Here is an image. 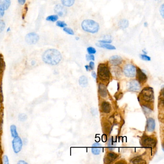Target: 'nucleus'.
I'll return each instance as SVG.
<instances>
[{
  "mask_svg": "<svg viewBox=\"0 0 164 164\" xmlns=\"http://www.w3.org/2000/svg\"><path fill=\"white\" fill-rule=\"evenodd\" d=\"M26 1V0H18V2L21 5H24Z\"/></svg>",
  "mask_w": 164,
  "mask_h": 164,
  "instance_id": "obj_40",
  "label": "nucleus"
},
{
  "mask_svg": "<svg viewBox=\"0 0 164 164\" xmlns=\"http://www.w3.org/2000/svg\"><path fill=\"white\" fill-rule=\"evenodd\" d=\"M140 83L137 80H132L128 82V89L130 91H138L140 90Z\"/></svg>",
  "mask_w": 164,
  "mask_h": 164,
  "instance_id": "obj_11",
  "label": "nucleus"
},
{
  "mask_svg": "<svg viewBox=\"0 0 164 164\" xmlns=\"http://www.w3.org/2000/svg\"><path fill=\"white\" fill-rule=\"evenodd\" d=\"M101 151V144L98 143H95L93 144L92 148H91V152L93 154L95 155H98L100 154Z\"/></svg>",
  "mask_w": 164,
  "mask_h": 164,
  "instance_id": "obj_18",
  "label": "nucleus"
},
{
  "mask_svg": "<svg viewBox=\"0 0 164 164\" xmlns=\"http://www.w3.org/2000/svg\"><path fill=\"white\" fill-rule=\"evenodd\" d=\"M1 143L0 142V153H1Z\"/></svg>",
  "mask_w": 164,
  "mask_h": 164,
  "instance_id": "obj_46",
  "label": "nucleus"
},
{
  "mask_svg": "<svg viewBox=\"0 0 164 164\" xmlns=\"http://www.w3.org/2000/svg\"><path fill=\"white\" fill-rule=\"evenodd\" d=\"M10 4V0H0V9L3 11L7 10Z\"/></svg>",
  "mask_w": 164,
  "mask_h": 164,
  "instance_id": "obj_17",
  "label": "nucleus"
},
{
  "mask_svg": "<svg viewBox=\"0 0 164 164\" xmlns=\"http://www.w3.org/2000/svg\"><path fill=\"white\" fill-rule=\"evenodd\" d=\"M62 55L60 51L54 49L46 50L43 54V61L47 64L56 66L62 60Z\"/></svg>",
  "mask_w": 164,
  "mask_h": 164,
  "instance_id": "obj_1",
  "label": "nucleus"
},
{
  "mask_svg": "<svg viewBox=\"0 0 164 164\" xmlns=\"http://www.w3.org/2000/svg\"><path fill=\"white\" fill-rule=\"evenodd\" d=\"M132 163H134V164H143V163H145V162L144 161V160H143L141 158L138 156V157H135L134 159H133L132 160H131Z\"/></svg>",
  "mask_w": 164,
  "mask_h": 164,
  "instance_id": "obj_25",
  "label": "nucleus"
},
{
  "mask_svg": "<svg viewBox=\"0 0 164 164\" xmlns=\"http://www.w3.org/2000/svg\"><path fill=\"white\" fill-rule=\"evenodd\" d=\"M140 97L143 101L150 103L154 99V93L153 88L151 87H146L140 93Z\"/></svg>",
  "mask_w": 164,
  "mask_h": 164,
  "instance_id": "obj_4",
  "label": "nucleus"
},
{
  "mask_svg": "<svg viewBox=\"0 0 164 164\" xmlns=\"http://www.w3.org/2000/svg\"><path fill=\"white\" fill-rule=\"evenodd\" d=\"M122 61L123 59L121 57L117 55L112 56L109 59L110 64L114 66H119L122 63Z\"/></svg>",
  "mask_w": 164,
  "mask_h": 164,
  "instance_id": "obj_13",
  "label": "nucleus"
},
{
  "mask_svg": "<svg viewBox=\"0 0 164 164\" xmlns=\"http://www.w3.org/2000/svg\"><path fill=\"white\" fill-rule=\"evenodd\" d=\"M124 74L127 77L133 78L136 76V68L132 64H127L123 69Z\"/></svg>",
  "mask_w": 164,
  "mask_h": 164,
  "instance_id": "obj_6",
  "label": "nucleus"
},
{
  "mask_svg": "<svg viewBox=\"0 0 164 164\" xmlns=\"http://www.w3.org/2000/svg\"><path fill=\"white\" fill-rule=\"evenodd\" d=\"M63 30H64L65 32L67 33L68 34L71 35H74V32L73 31V30H72L71 29H70L69 27H64Z\"/></svg>",
  "mask_w": 164,
  "mask_h": 164,
  "instance_id": "obj_27",
  "label": "nucleus"
},
{
  "mask_svg": "<svg viewBox=\"0 0 164 164\" xmlns=\"http://www.w3.org/2000/svg\"><path fill=\"white\" fill-rule=\"evenodd\" d=\"M99 93L100 95L102 97H106L107 96V87L104 84L100 83L98 87Z\"/></svg>",
  "mask_w": 164,
  "mask_h": 164,
  "instance_id": "obj_15",
  "label": "nucleus"
},
{
  "mask_svg": "<svg viewBox=\"0 0 164 164\" xmlns=\"http://www.w3.org/2000/svg\"><path fill=\"white\" fill-rule=\"evenodd\" d=\"M141 144L145 148H154L156 145V141L152 137L144 136L141 138Z\"/></svg>",
  "mask_w": 164,
  "mask_h": 164,
  "instance_id": "obj_5",
  "label": "nucleus"
},
{
  "mask_svg": "<svg viewBox=\"0 0 164 164\" xmlns=\"http://www.w3.org/2000/svg\"><path fill=\"white\" fill-rule=\"evenodd\" d=\"M102 111L105 113H110L111 110V106L110 104L107 102H104L101 106Z\"/></svg>",
  "mask_w": 164,
  "mask_h": 164,
  "instance_id": "obj_16",
  "label": "nucleus"
},
{
  "mask_svg": "<svg viewBox=\"0 0 164 164\" xmlns=\"http://www.w3.org/2000/svg\"><path fill=\"white\" fill-rule=\"evenodd\" d=\"M118 26L120 29L122 30H125L129 26V22L127 19H123L119 21Z\"/></svg>",
  "mask_w": 164,
  "mask_h": 164,
  "instance_id": "obj_20",
  "label": "nucleus"
},
{
  "mask_svg": "<svg viewBox=\"0 0 164 164\" xmlns=\"http://www.w3.org/2000/svg\"><path fill=\"white\" fill-rule=\"evenodd\" d=\"M56 25L59 27H63V28L66 27V26H67V24L65 22L62 21H58L56 23Z\"/></svg>",
  "mask_w": 164,
  "mask_h": 164,
  "instance_id": "obj_31",
  "label": "nucleus"
},
{
  "mask_svg": "<svg viewBox=\"0 0 164 164\" xmlns=\"http://www.w3.org/2000/svg\"><path fill=\"white\" fill-rule=\"evenodd\" d=\"M11 30H10V27H8V29L7 30V32H10Z\"/></svg>",
  "mask_w": 164,
  "mask_h": 164,
  "instance_id": "obj_48",
  "label": "nucleus"
},
{
  "mask_svg": "<svg viewBox=\"0 0 164 164\" xmlns=\"http://www.w3.org/2000/svg\"><path fill=\"white\" fill-rule=\"evenodd\" d=\"M148 23H147V22H144V27H148Z\"/></svg>",
  "mask_w": 164,
  "mask_h": 164,
  "instance_id": "obj_45",
  "label": "nucleus"
},
{
  "mask_svg": "<svg viewBox=\"0 0 164 164\" xmlns=\"http://www.w3.org/2000/svg\"><path fill=\"white\" fill-rule=\"evenodd\" d=\"M5 67V63L3 59V56L0 54V74H1L4 70Z\"/></svg>",
  "mask_w": 164,
  "mask_h": 164,
  "instance_id": "obj_24",
  "label": "nucleus"
},
{
  "mask_svg": "<svg viewBox=\"0 0 164 164\" xmlns=\"http://www.w3.org/2000/svg\"><path fill=\"white\" fill-rule=\"evenodd\" d=\"M58 19V16L57 15H51L46 17V20L48 21L56 22Z\"/></svg>",
  "mask_w": 164,
  "mask_h": 164,
  "instance_id": "obj_26",
  "label": "nucleus"
},
{
  "mask_svg": "<svg viewBox=\"0 0 164 164\" xmlns=\"http://www.w3.org/2000/svg\"><path fill=\"white\" fill-rule=\"evenodd\" d=\"M96 45L98 47L103 48L106 49L107 50H116V48L114 46L108 43H98L96 44Z\"/></svg>",
  "mask_w": 164,
  "mask_h": 164,
  "instance_id": "obj_19",
  "label": "nucleus"
},
{
  "mask_svg": "<svg viewBox=\"0 0 164 164\" xmlns=\"http://www.w3.org/2000/svg\"><path fill=\"white\" fill-rule=\"evenodd\" d=\"M4 12L3 10H1L0 9V19L1 17H3V16H4Z\"/></svg>",
  "mask_w": 164,
  "mask_h": 164,
  "instance_id": "obj_42",
  "label": "nucleus"
},
{
  "mask_svg": "<svg viewBox=\"0 0 164 164\" xmlns=\"http://www.w3.org/2000/svg\"><path fill=\"white\" fill-rule=\"evenodd\" d=\"M99 43H108L110 44L112 42V40L110 39H104L103 40H100L98 41Z\"/></svg>",
  "mask_w": 164,
  "mask_h": 164,
  "instance_id": "obj_36",
  "label": "nucleus"
},
{
  "mask_svg": "<svg viewBox=\"0 0 164 164\" xmlns=\"http://www.w3.org/2000/svg\"><path fill=\"white\" fill-rule=\"evenodd\" d=\"M3 163L4 164H9L8 158L6 155L3 156Z\"/></svg>",
  "mask_w": 164,
  "mask_h": 164,
  "instance_id": "obj_38",
  "label": "nucleus"
},
{
  "mask_svg": "<svg viewBox=\"0 0 164 164\" xmlns=\"http://www.w3.org/2000/svg\"><path fill=\"white\" fill-rule=\"evenodd\" d=\"M143 53H144V54H147V52H146V51H144V50H143Z\"/></svg>",
  "mask_w": 164,
  "mask_h": 164,
  "instance_id": "obj_47",
  "label": "nucleus"
},
{
  "mask_svg": "<svg viewBox=\"0 0 164 164\" xmlns=\"http://www.w3.org/2000/svg\"><path fill=\"white\" fill-rule=\"evenodd\" d=\"M82 27L83 30L89 33H97L98 32L100 26L98 23L91 19H85L82 23Z\"/></svg>",
  "mask_w": 164,
  "mask_h": 164,
  "instance_id": "obj_2",
  "label": "nucleus"
},
{
  "mask_svg": "<svg viewBox=\"0 0 164 164\" xmlns=\"http://www.w3.org/2000/svg\"><path fill=\"white\" fill-rule=\"evenodd\" d=\"M12 146L14 153L18 154L19 152H20L23 146L21 139L19 136L14 138L12 141Z\"/></svg>",
  "mask_w": 164,
  "mask_h": 164,
  "instance_id": "obj_7",
  "label": "nucleus"
},
{
  "mask_svg": "<svg viewBox=\"0 0 164 164\" xmlns=\"http://www.w3.org/2000/svg\"><path fill=\"white\" fill-rule=\"evenodd\" d=\"M159 12L161 16L163 19L164 18V4H162L159 9Z\"/></svg>",
  "mask_w": 164,
  "mask_h": 164,
  "instance_id": "obj_37",
  "label": "nucleus"
},
{
  "mask_svg": "<svg viewBox=\"0 0 164 164\" xmlns=\"http://www.w3.org/2000/svg\"><path fill=\"white\" fill-rule=\"evenodd\" d=\"M28 11V7L27 4H26L24 8L23 9V13H22V19H24L25 17L26 16V14Z\"/></svg>",
  "mask_w": 164,
  "mask_h": 164,
  "instance_id": "obj_34",
  "label": "nucleus"
},
{
  "mask_svg": "<svg viewBox=\"0 0 164 164\" xmlns=\"http://www.w3.org/2000/svg\"><path fill=\"white\" fill-rule=\"evenodd\" d=\"M85 67L87 71H90V70H92L93 69L94 67V63L93 62L91 61L90 62V64H89V65L88 66V65H86L85 66Z\"/></svg>",
  "mask_w": 164,
  "mask_h": 164,
  "instance_id": "obj_28",
  "label": "nucleus"
},
{
  "mask_svg": "<svg viewBox=\"0 0 164 164\" xmlns=\"http://www.w3.org/2000/svg\"><path fill=\"white\" fill-rule=\"evenodd\" d=\"M27 119V116L25 114H20L19 115V119L20 121H25Z\"/></svg>",
  "mask_w": 164,
  "mask_h": 164,
  "instance_id": "obj_29",
  "label": "nucleus"
},
{
  "mask_svg": "<svg viewBox=\"0 0 164 164\" xmlns=\"http://www.w3.org/2000/svg\"><path fill=\"white\" fill-rule=\"evenodd\" d=\"M87 51L89 54H95L96 53V50L93 47H89L87 48Z\"/></svg>",
  "mask_w": 164,
  "mask_h": 164,
  "instance_id": "obj_30",
  "label": "nucleus"
},
{
  "mask_svg": "<svg viewBox=\"0 0 164 164\" xmlns=\"http://www.w3.org/2000/svg\"><path fill=\"white\" fill-rule=\"evenodd\" d=\"M1 91L0 90V101H1Z\"/></svg>",
  "mask_w": 164,
  "mask_h": 164,
  "instance_id": "obj_51",
  "label": "nucleus"
},
{
  "mask_svg": "<svg viewBox=\"0 0 164 164\" xmlns=\"http://www.w3.org/2000/svg\"><path fill=\"white\" fill-rule=\"evenodd\" d=\"M5 27V23L3 20L0 19V33L4 30Z\"/></svg>",
  "mask_w": 164,
  "mask_h": 164,
  "instance_id": "obj_33",
  "label": "nucleus"
},
{
  "mask_svg": "<svg viewBox=\"0 0 164 164\" xmlns=\"http://www.w3.org/2000/svg\"><path fill=\"white\" fill-rule=\"evenodd\" d=\"M79 83L80 85L82 87H86L88 85V80L87 78L85 76H82L80 77L79 79Z\"/></svg>",
  "mask_w": 164,
  "mask_h": 164,
  "instance_id": "obj_21",
  "label": "nucleus"
},
{
  "mask_svg": "<svg viewBox=\"0 0 164 164\" xmlns=\"http://www.w3.org/2000/svg\"><path fill=\"white\" fill-rule=\"evenodd\" d=\"M63 5L67 7H71L74 4L75 0H61Z\"/></svg>",
  "mask_w": 164,
  "mask_h": 164,
  "instance_id": "obj_23",
  "label": "nucleus"
},
{
  "mask_svg": "<svg viewBox=\"0 0 164 164\" xmlns=\"http://www.w3.org/2000/svg\"><path fill=\"white\" fill-rule=\"evenodd\" d=\"M10 132L12 137L14 138L19 136V134L17 132V128L14 125H12L10 127Z\"/></svg>",
  "mask_w": 164,
  "mask_h": 164,
  "instance_id": "obj_22",
  "label": "nucleus"
},
{
  "mask_svg": "<svg viewBox=\"0 0 164 164\" xmlns=\"http://www.w3.org/2000/svg\"><path fill=\"white\" fill-rule=\"evenodd\" d=\"M39 36L35 32H30L27 34L25 37V41L30 45L36 44L39 41Z\"/></svg>",
  "mask_w": 164,
  "mask_h": 164,
  "instance_id": "obj_8",
  "label": "nucleus"
},
{
  "mask_svg": "<svg viewBox=\"0 0 164 164\" xmlns=\"http://www.w3.org/2000/svg\"><path fill=\"white\" fill-rule=\"evenodd\" d=\"M86 60L87 61H90V60L94 61V59H95L94 56H93V54H87L86 56Z\"/></svg>",
  "mask_w": 164,
  "mask_h": 164,
  "instance_id": "obj_35",
  "label": "nucleus"
},
{
  "mask_svg": "<svg viewBox=\"0 0 164 164\" xmlns=\"http://www.w3.org/2000/svg\"><path fill=\"white\" fill-rule=\"evenodd\" d=\"M156 1H158V2H160L162 0H156Z\"/></svg>",
  "mask_w": 164,
  "mask_h": 164,
  "instance_id": "obj_49",
  "label": "nucleus"
},
{
  "mask_svg": "<svg viewBox=\"0 0 164 164\" xmlns=\"http://www.w3.org/2000/svg\"><path fill=\"white\" fill-rule=\"evenodd\" d=\"M98 75L101 80L107 82L110 79V70L108 66L104 63H101L98 67Z\"/></svg>",
  "mask_w": 164,
  "mask_h": 164,
  "instance_id": "obj_3",
  "label": "nucleus"
},
{
  "mask_svg": "<svg viewBox=\"0 0 164 164\" xmlns=\"http://www.w3.org/2000/svg\"><path fill=\"white\" fill-rule=\"evenodd\" d=\"M54 11L57 16L64 17L67 14V9L61 4H58L54 7Z\"/></svg>",
  "mask_w": 164,
  "mask_h": 164,
  "instance_id": "obj_10",
  "label": "nucleus"
},
{
  "mask_svg": "<svg viewBox=\"0 0 164 164\" xmlns=\"http://www.w3.org/2000/svg\"><path fill=\"white\" fill-rule=\"evenodd\" d=\"M119 157L118 154L116 153H113V152H109L107 153L106 156L104 157V162L106 164H110L112 163L115 160L117 159Z\"/></svg>",
  "mask_w": 164,
  "mask_h": 164,
  "instance_id": "obj_12",
  "label": "nucleus"
},
{
  "mask_svg": "<svg viewBox=\"0 0 164 164\" xmlns=\"http://www.w3.org/2000/svg\"><path fill=\"white\" fill-rule=\"evenodd\" d=\"M136 74L137 80L139 82L144 83L147 81V77L146 75L139 67H137L136 69Z\"/></svg>",
  "mask_w": 164,
  "mask_h": 164,
  "instance_id": "obj_9",
  "label": "nucleus"
},
{
  "mask_svg": "<svg viewBox=\"0 0 164 164\" xmlns=\"http://www.w3.org/2000/svg\"><path fill=\"white\" fill-rule=\"evenodd\" d=\"M156 127V123L154 119L150 117L147 120V124H146V130L147 131L150 132L154 131Z\"/></svg>",
  "mask_w": 164,
  "mask_h": 164,
  "instance_id": "obj_14",
  "label": "nucleus"
},
{
  "mask_svg": "<svg viewBox=\"0 0 164 164\" xmlns=\"http://www.w3.org/2000/svg\"><path fill=\"white\" fill-rule=\"evenodd\" d=\"M114 146V145L112 143V141L111 140H110L108 143V146L109 147V148H113Z\"/></svg>",
  "mask_w": 164,
  "mask_h": 164,
  "instance_id": "obj_39",
  "label": "nucleus"
},
{
  "mask_svg": "<svg viewBox=\"0 0 164 164\" xmlns=\"http://www.w3.org/2000/svg\"><path fill=\"white\" fill-rule=\"evenodd\" d=\"M91 75H92V76L93 77L96 79V73L94 71H93L91 72Z\"/></svg>",
  "mask_w": 164,
  "mask_h": 164,
  "instance_id": "obj_43",
  "label": "nucleus"
},
{
  "mask_svg": "<svg viewBox=\"0 0 164 164\" xmlns=\"http://www.w3.org/2000/svg\"><path fill=\"white\" fill-rule=\"evenodd\" d=\"M140 57L141 58V59H143V60H144V61H151V57L147 56L146 54H141Z\"/></svg>",
  "mask_w": 164,
  "mask_h": 164,
  "instance_id": "obj_32",
  "label": "nucleus"
},
{
  "mask_svg": "<svg viewBox=\"0 0 164 164\" xmlns=\"http://www.w3.org/2000/svg\"><path fill=\"white\" fill-rule=\"evenodd\" d=\"M76 40H79V39H80V38H79V37H76Z\"/></svg>",
  "mask_w": 164,
  "mask_h": 164,
  "instance_id": "obj_50",
  "label": "nucleus"
},
{
  "mask_svg": "<svg viewBox=\"0 0 164 164\" xmlns=\"http://www.w3.org/2000/svg\"><path fill=\"white\" fill-rule=\"evenodd\" d=\"M17 164H27V162H26V161H25L24 160H20L18 162H17Z\"/></svg>",
  "mask_w": 164,
  "mask_h": 164,
  "instance_id": "obj_41",
  "label": "nucleus"
},
{
  "mask_svg": "<svg viewBox=\"0 0 164 164\" xmlns=\"http://www.w3.org/2000/svg\"><path fill=\"white\" fill-rule=\"evenodd\" d=\"M36 64V61L34 60H32V66H34Z\"/></svg>",
  "mask_w": 164,
  "mask_h": 164,
  "instance_id": "obj_44",
  "label": "nucleus"
}]
</instances>
